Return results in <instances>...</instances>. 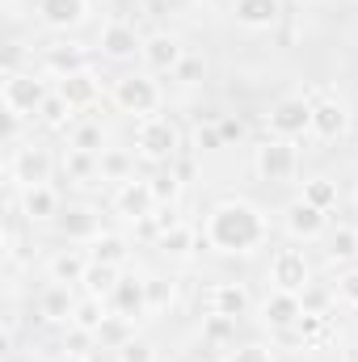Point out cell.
Here are the masks:
<instances>
[{"label": "cell", "mask_w": 358, "mask_h": 362, "mask_svg": "<svg viewBox=\"0 0 358 362\" xmlns=\"http://www.w3.org/2000/svg\"><path fill=\"white\" fill-rule=\"evenodd\" d=\"M202 236H207V245L215 253H241L245 257V253L266 245L270 219H266V211L258 202H249V198H224V202L211 206Z\"/></svg>", "instance_id": "1"}, {"label": "cell", "mask_w": 358, "mask_h": 362, "mask_svg": "<svg viewBox=\"0 0 358 362\" xmlns=\"http://www.w3.org/2000/svg\"><path fill=\"white\" fill-rule=\"evenodd\" d=\"M135 148H139V156L144 160H152V165H173L181 152V131L173 118H165V114H152V118H139V127H135Z\"/></svg>", "instance_id": "2"}, {"label": "cell", "mask_w": 358, "mask_h": 362, "mask_svg": "<svg viewBox=\"0 0 358 362\" xmlns=\"http://www.w3.org/2000/svg\"><path fill=\"white\" fill-rule=\"evenodd\" d=\"M51 93L55 89H47V81H38L34 72H4V114L38 118V110Z\"/></svg>", "instance_id": "3"}, {"label": "cell", "mask_w": 358, "mask_h": 362, "mask_svg": "<svg viewBox=\"0 0 358 362\" xmlns=\"http://www.w3.org/2000/svg\"><path fill=\"white\" fill-rule=\"evenodd\" d=\"M161 85L144 72H131V76H118L114 81V105L122 114H135V118H152L161 110Z\"/></svg>", "instance_id": "4"}, {"label": "cell", "mask_w": 358, "mask_h": 362, "mask_svg": "<svg viewBox=\"0 0 358 362\" xmlns=\"http://www.w3.org/2000/svg\"><path fill=\"white\" fill-rule=\"evenodd\" d=\"M270 131L278 139H299V135H312V101L304 93H291V97H278L266 114Z\"/></svg>", "instance_id": "5"}, {"label": "cell", "mask_w": 358, "mask_h": 362, "mask_svg": "<svg viewBox=\"0 0 358 362\" xmlns=\"http://www.w3.org/2000/svg\"><path fill=\"white\" fill-rule=\"evenodd\" d=\"M253 169H258L262 181H291L295 169H299V152H295L291 139H278V135H274V139H266V144H258Z\"/></svg>", "instance_id": "6"}, {"label": "cell", "mask_w": 358, "mask_h": 362, "mask_svg": "<svg viewBox=\"0 0 358 362\" xmlns=\"http://www.w3.org/2000/svg\"><path fill=\"white\" fill-rule=\"evenodd\" d=\"M51 169H55L51 152L38 148V144H21V148H13V156H8V177L17 181L21 189H30V185H51Z\"/></svg>", "instance_id": "7"}, {"label": "cell", "mask_w": 358, "mask_h": 362, "mask_svg": "<svg viewBox=\"0 0 358 362\" xmlns=\"http://www.w3.org/2000/svg\"><path fill=\"white\" fill-rule=\"evenodd\" d=\"M308 101H312V135H316V139L333 144V139H342V135L350 131V110H346L337 97H329V93H312Z\"/></svg>", "instance_id": "8"}, {"label": "cell", "mask_w": 358, "mask_h": 362, "mask_svg": "<svg viewBox=\"0 0 358 362\" xmlns=\"http://www.w3.org/2000/svg\"><path fill=\"white\" fill-rule=\"evenodd\" d=\"M156 206H161V202H156V194H152V181H144V177H131L114 189V211H118L122 219H131V223L152 219Z\"/></svg>", "instance_id": "9"}, {"label": "cell", "mask_w": 358, "mask_h": 362, "mask_svg": "<svg viewBox=\"0 0 358 362\" xmlns=\"http://www.w3.org/2000/svg\"><path fill=\"white\" fill-rule=\"evenodd\" d=\"M270 282L274 291H291V295H304V286L312 282V266L299 249H278L270 257Z\"/></svg>", "instance_id": "10"}, {"label": "cell", "mask_w": 358, "mask_h": 362, "mask_svg": "<svg viewBox=\"0 0 358 362\" xmlns=\"http://www.w3.org/2000/svg\"><path fill=\"white\" fill-rule=\"evenodd\" d=\"M282 228H287L291 240H321V236L329 232V211H321V206L295 198V202H287V211H282Z\"/></svg>", "instance_id": "11"}, {"label": "cell", "mask_w": 358, "mask_h": 362, "mask_svg": "<svg viewBox=\"0 0 358 362\" xmlns=\"http://www.w3.org/2000/svg\"><path fill=\"white\" fill-rule=\"evenodd\" d=\"M101 55L114 59V64H127L135 55H144V34L131 25V21H105L101 25V38H97Z\"/></svg>", "instance_id": "12"}, {"label": "cell", "mask_w": 358, "mask_h": 362, "mask_svg": "<svg viewBox=\"0 0 358 362\" xmlns=\"http://www.w3.org/2000/svg\"><path fill=\"white\" fill-rule=\"evenodd\" d=\"M34 8H38V21L55 34L81 30L89 21V0H34Z\"/></svg>", "instance_id": "13"}, {"label": "cell", "mask_w": 358, "mask_h": 362, "mask_svg": "<svg viewBox=\"0 0 358 362\" xmlns=\"http://www.w3.org/2000/svg\"><path fill=\"white\" fill-rule=\"evenodd\" d=\"M299 316H304V299L291 295V291H270L262 299V325L274 329V333H295Z\"/></svg>", "instance_id": "14"}, {"label": "cell", "mask_w": 358, "mask_h": 362, "mask_svg": "<svg viewBox=\"0 0 358 362\" xmlns=\"http://www.w3.org/2000/svg\"><path fill=\"white\" fill-rule=\"evenodd\" d=\"M110 303H114V316H122V320L148 316V312H152V308H148V282L135 278V274H122L118 286L110 291Z\"/></svg>", "instance_id": "15"}, {"label": "cell", "mask_w": 358, "mask_h": 362, "mask_svg": "<svg viewBox=\"0 0 358 362\" xmlns=\"http://www.w3.org/2000/svg\"><path fill=\"white\" fill-rule=\"evenodd\" d=\"M181 59H185V47H181V38L178 34H148L144 38V64L152 68V72H178L181 68Z\"/></svg>", "instance_id": "16"}, {"label": "cell", "mask_w": 358, "mask_h": 362, "mask_svg": "<svg viewBox=\"0 0 358 362\" xmlns=\"http://www.w3.org/2000/svg\"><path fill=\"white\" fill-rule=\"evenodd\" d=\"M207 308H211V316L241 320V316H249V308H253V295H249L241 282H215V286L207 291Z\"/></svg>", "instance_id": "17"}, {"label": "cell", "mask_w": 358, "mask_h": 362, "mask_svg": "<svg viewBox=\"0 0 358 362\" xmlns=\"http://www.w3.org/2000/svg\"><path fill=\"white\" fill-rule=\"evenodd\" d=\"M76 295H72V286H64V282H51L42 295H38V316L47 320V325H72V316H76Z\"/></svg>", "instance_id": "18"}, {"label": "cell", "mask_w": 358, "mask_h": 362, "mask_svg": "<svg viewBox=\"0 0 358 362\" xmlns=\"http://www.w3.org/2000/svg\"><path fill=\"white\" fill-rule=\"evenodd\" d=\"M89 266H93L89 253H81V249H59V253L47 262V278H51V282H64V286H81L85 274H89Z\"/></svg>", "instance_id": "19"}, {"label": "cell", "mask_w": 358, "mask_h": 362, "mask_svg": "<svg viewBox=\"0 0 358 362\" xmlns=\"http://www.w3.org/2000/svg\"><path fill=\"white\" fill-rule=\"evenodd\" d=\"M232 17L245 30H270L282 21V0H232Z\"/></svg>", "instance_id": "20"}, {"label": "cell", "mask_w": 358, "mask_h": 362, "mask_svg": "<svg viewBox=\"0 0 358 362\" xmlns=\"http://www.w3.org/2000/svg\"><path fill=\"white\" fill-rule=\"evenodd\" d=\"M55 223H59L64 240H85V245H93L101 236V219H97L93 206H68V211H59Z\"/></svg>", "instance_id": "21"}, {"label": "cell", "mask_w": 358, "mask_h": 362, "mask_svg": "<svg viewBox=\"0 0 358 362\" xmlns=\"http://www.w3.org/2000/svg\"><path fill=\"white\" fill-rule=\"evenodd\" d=\"M42 68H47L55 81H64V76L85 72V68H89V55H85V47H76V42H55V47L42 55Z\"/></svg>", "instance_id": "22"}, {"label": "cell", "mask_w": 358, "mask_h": 362, "mask_svg": "<svg viewBox=\"0 0 358 362\" xmlns=\"http://www.w3.org/2000/svg\"><path fill=\"white\" fill-rule=\"evenodd\" d=\"M55 93H59V97H64V101L81 114V110L97 105V97H101V81H97L89 68H85V72H76V76H64V81L55 85Z\"/></svg>", "instance_id": "23"}, {"label": "cell", "mask_w": 358, "mask_h": 362, "mask_svg": "<svg viewBox=\"0 0 358 362\" xmlns=\"http://www.w3.org/2000/svg\"><path fill=\"white\" fill-rule=\"evenodd\" d=\"M21 215L25 219H34V223H42V219H59V194L51 189V185H30V189H21Z\"/></svg>", "instance_id": "24"}, {"label": "cell", "mask_w": 358, "mask_h": 362, "mask_svg": "<svg viewBox=\"0 0 358 362\" xmlns=\"http://www.w3.org/2000/svg\"><path fill=\"white\" fill-rule=\"evenodd\" d=\"M89 257L93 262H105V266H127L131 262V240L122 236V232H101L97 240L89 245Z\"/></svg>", "instance_id": "25"}, {"label": "cell", "mask_w": 358, "mask_h": 362, "mask_svg": "<svg viewBox=\"0 0 358 362\" xmlns=\"http://www.w3.org/2000/svg\"><path fill=\"white\" fill-rule=\"evenodd\" d=\"M97 173H101V181L122 185V181L135 177V160H131V152H122V148H105V152L97 156Z\"/></svg>", "instance_id": "26"}, {"label": "cell", "mask_w": 358, "mask_h": 362, "mask_svg": "<svg viewBox=\"0 0 358 362\" xmlns=\"http://www.w3.org/2000/svg\"><path fill=\"white\" fill-rule=\"evenodd\" d=\"M329 266H354L358 262V228H337V232H329Z\"/></svg>", "instance_id": "27"}, {"label": "cell", "mask_w": 358, "mask_h": 362, "mask_svg": "<svg viewBox=\"0 0 358 362\" xmlns=\"http://www.w3.org/2000/svg\"><path fill=\"white\" fill-rule=\"evenodd\" d=\"M194 240H198V236H194L190 223H169V228L156 236V245H161L165 257H190V253H194Z\"/></svg>", "instance_id": "28"}, {"label": "cell", "mask_w": 358, "mask_h": 362, "mask_svg": "<svg viewBox=\"0 0 358 362\" xmlns=\"http://www.w3.org/2000/svg\"><path fill=\"white\" fill-rule=\"evenodd\" d=\"M72 114H76V110H72L59 93H51V97L42 101V110H38V122H42V127H51V131H72V127H76V122H72Z\"/></svg>", "instance_id": "29"}, {"label": "cell", "mask_w": 358, "mask_h": 362, "mask_svg": "<svg viewBox=\"0 0 358 362\" xmlns=\"http://www.w3.org/2000/svg\"><path fill=\"white\" fill-rule=\"evenodd\" d=\"M68 148H81V152L101 156V152H105V131H101V122H76V127L68 131Z\"/></svg>", "instance_id": "30"}, {"label": "cell", "mask_w": 358, "mask_h": 362, "mask_svg": "<svg viewBox=\"0 0 358 362\" xmlns=\"http://www.w3.org/2000/svg\"><path fill=\"white\" fill-rule=\"evenodd\" d=\"M118 278H122V270H118V266L93 262L89 274H85V291H89V295H97V299H110V291L118 286Z\"/></svg>", "instance_id": "31"}, {"label": "cell", "mask_w": 358, "mask_h": 362, "mask_svg": "<svg viewBox=\"0 0 358 362\" xmlns=\"http://www.w3.org/2000/svg\"><path fill=\"white\" fill-rule=\"evenodd\" d=\"M299 198L312 202V206H321V211H333V206H337V181L333 177H308Z\"/></svg>", "instance_id": "32"}, {"label": "cell", "mask_w": 358, "mask_h": 362, "mask_svg": "<svg viewBox=\"0 0 358 362\" xmlns=\"http://www.w3.org/2000/svg\"><path fill=\"white\" fill-rule=\"evenodd\" d=\"M64 169H68V177L81 181V185H89L93 177H101L97 173V156L93 152H81V148H68L64 152Z\"/></svg>", "instance_id": "33"}, {"label": "cell", "mask_w": 358, "mask_h": 362, "mask_svg": "<svg viewBox=\"0 0 358 362\" xmlns=\"http://www.w3.org/2000/svg\"><path fill=\"white\" fill-rule=\"evenodd\" d=\"M72 325H76V329H89V333H97V329L105 325V303H101L97 295H85V299L76 303V316H72Z\"/></svg>", "instance_id": "34"}, {"label": "cell", "mask_w": 358, "mask_h": 362, "mask_svg": "<svg viewBox=\"0 0 358 362\" xmlns=\"http://www.w3.org/2000/svg\"><path fill=\"white\" fill-rule=\"evenodd\" d=\"M144 282H148V308H152V312H165V308L173 303V291H178L173 278H165V274H148Z\"/></svg>", "instance_id": "35"}, {"label": "cell", "mask_w": 358, "mask_h": 362, "mask_svg": "<svg viewBox=\"0 0 358 362\" xmlns=\"http://www.w3.org/2000/svg\"><path fill=\"white\" fill-rule=\"evenodd\" d=\"M118 362H156V346L148 341V337H127L122 346H118Z\"/></svg>", "instance_id": "36"}, {"label": "cell", "mask_w": 358, "mask_h": 362, "mask_svg": "<svg viewBox=\"0 0 358 362\" xmlns=\"http://www.w3.org/2000/svg\"><path fill=\"white\" fill-rule=\"evenodd\" d=\"M152 181V194H156V202L161 206H169V202H178V194H181V177L173 173V165L165 169V173H156V177H148Z\"/></svg>", "instance_id": "37"}, {"label": "cell", "mask_w": 358, "mask_h": 362, "mask_svg": "<svg viewBox=\"0 0 358 362\" xmlns=\"http://www.w3.org/2000/svg\"><path fill=\"white\" fill-rule=\"evenodd\" d=\"M127 337H131V320H122V316H114V312H110L105 325L97 329V341H101V346H114V350H118Z\"/></svg>", "instance_id": "38"}, {"label": "cell", "mask_w": 358, "mask_h": 362, "mask_svg": "<svg viewBox=\"0 0 358 362\" xmlns=\"http://www.w3.org/2000/svg\"><path fill=\"white\" fill-rule=\"evenodd\" d=\"M333 299H342L346 308H358V266H346L333 282Z\"/></svg>", "instance_id": "39"}, {"label": "cell", "mask_w": 358, "mask_h": 362, "mask_svg": "<svg viewBox=\"0 0 358 362\" xmlns=\"http://www.w3.org/2000/svg\"><path fill=\"white\" fill-rule=\"evenodd\" d=\"M325 329H329V316H316V312H304V316H299V325H295V333L304 337V346L321 341V337H325Z\"/></svg>", "instance_id": "40"}, {"label": "cell", "mask_w": 358, "mask_h": 362, "mask_svg": "<svg viewBox=\"0 0 358 362\" xmlns=\"http://www.w3.org/2000/svg\"><path fill=\"white\" fill-rule=\"evenodd\" d=\"M224 362H274V354H270V346H262V341H245V346H232Z\"/></svg>", "instance_id": "41"}, {"label": "cell", "mask_w": 358, "mask_h": 362, "mask_svg": "<svg viewBox=\"0 0 358 362\" xmlns=\"http://www.w3.org/2000/svg\"><path fill=\"white\" fill-rule=\"evenodd\" d=\"M93 346H97V333H89V329H76V325H68V337H64V354H85V358H89Z\"/></svg>", "instance_id": "42"}, {"label": "cell", "mask_w": 358, "mask_h": 362, "mask_svg": "<svg viewBox=\"0 0 358 362\" xmlns=\"http://www.w3.org/2000/svg\"><path fill=\"white\" fill-rule=\"evenodd\" d=\"M232 333H236V320H228V316H207V329H202L207 341H232Z\"/></svg>", "instance_id": "43"}, {"label": "cell", "mask_w": 358, "mask_h": 362, "mask_svg": "<svg viewBox=\"0 0 358 362\" xmlns=\"http://www.w3.org/2000/svg\"><path fill=\"white\" fill-rule=\"evenodd\" d=\"M299 299H304V312H316V316H325V308H329V291H321V286H312V282L304 286Z\"/></svg>", "instance_id": "44"}, {"label": "cell", "mask_w": 358, "mask_h": 362, "mask_svg": "<svg viewBox=\"0 0 358 362\" xmlns=\"http://www.w3.org/2000/svg\"><path fill=\"white\" fill-rule=\"evenodd\" d=\"M202 72H207V68H202V59H190V55H185V59H181V68L173 72V76H178L181 85H198V76H202Z\"/></svg>", "instance_id": "45"}, {"label": "cell", "mask_w": 358, "mask_h": 362, "mask_svg": "<svg viewBox=\"0 0 358 362\" xmlns=\"http://www.w3.org/2000/svg\"><path fill=\"white\" fill-rule=\"evenodd\" d=\"M215 127H219V135H224V144H236V139L245 135V127H241V118H219Z\"/></svg>", "instance_id": "46"}, {"label": "cell", "mask_w": 358, "mask_h": 362, "mask_svg": "<svg viewBox=\"0 0 358 362\" xmlns=\"http://www.w3.org/2000/svg\"><path fill=\"white\" fill-rule=\"evenodd\" d=\"M198 148H224V135H219V127H198Z\"/></svg>", "instance_id": "47"}, {"label": "cell", "mask_w": 358, "mask_h": 362, "mask_svg": "<svg viewBox=\"0 0 358 362\" xmlns=\"http://www.w3.org/2000/svg\"><path fill=\"white\" fill-rule=\"evenodd\" d=\"M55 362H89V358H85V354H59Z\"/></svg>", "instance_id": "48"}, {"label": "cell", "mask_w": 358, "mask_h": 362, "mask_svg": "<svg viewBox=\"0 0 358 362\" xmlns=\"http://www.w3.org/2000/svg\"><path fill=\"white\" fill-rule=\"evenodd\" d=\"M354 206H358V185H354Z\"/></svg>", "instance_id": "49"}, {"label": "cell", "mask_w": 358, "mask_h": 362, "mask_svg": "<svg viewBox=\"0 0 358 362\" xmlns=\"http://www.w3.org/2000/svg\"><path fill=\"white\" fill-rule=\"evenodd\" d=\"M299 4H312V0H299Z\"/></svg>", "instance_id": "50"}, {"label": "cell", "mask_w": 358, "mask_h": 362, "mask_svg": "<svg viewBox=\"0 0 358 362\" xmlns=\"http://www.w3.org/2000/svg\"><path fill=\"white\" fill-rule=\"evenodd\" d=\"M354 362H358V350H354Z\"/></svg>", "instance_id": "51"}, {"label": "cell", "mask_w": 358, "mask_h": 362, "mask_svg": "<svg viewBox=\"0 0 358 362\" xmlns=\"http://www.w3.org/2000/svg\"><path fill=\"white\" fill-rule=\"evenodd\" d=\"M211 362H215V358H211Z\"/></svg>", "instance_id": "52"}]
</instances>
